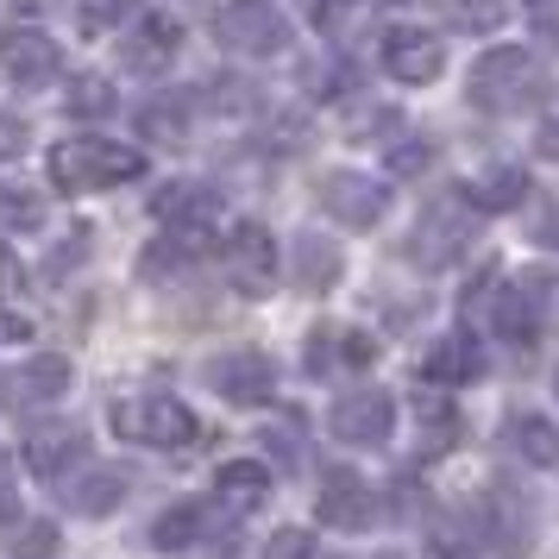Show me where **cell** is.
<instances>
[{
	"instance_id": "6da1fadb",
	"label": "cell",
	"mask_w": 559,
	"mask_h": 559,
	"mask_svg": "<svg viewBox=\"0 0 559 559\" xmlns=\"http://www.w3.org/2000/svg\"><path fill=\"white\" fill-rule=\"evenodd\" d=\"M547 95H554V70L522 45L484 51L472 63V82H465V102L478 114H522V107H540Z\"/></svg>"
},
{
	"instance_id": "7a4b0ae2",
	"label": "cell",
	"mask_w": 559,
	"mask_h": 559,
	"mask_svg": "<svg viewBox=\"0 0 559 559\" xmlns=\"http://www.w3.org/2000/svg\"><path fill=\"white\" fill-rule=\"evenodd\" d=\"M139 177H145V152L114 145V139H63L51 152V182L63 195H95V189H120Z\"/></svg>"
},
{
	"instance_id": "3957f363",
	"label": "cell",
	"mask_w": 559,
	"mask_h": 559,
	"mask_svg": "<svg viewBox=\"0 0 559 559\" xmlns=\"http://www.w3.org/2000/svg\"><path fill=\"white\" fill-rule=\"evenodd\" d=\"M478 227H484V214L472 207V195H465V189H447V195H433V202L421 207V221L408 233V258H415L421 271H447V264H459V258L472 252Z\"/></svg>"
},
{
	"instance_id": "277c9868",
	"label": "cell",
	"mask_w": 559,
	"mask_h": 559,
	"mask_svg": "<svg viewBox=\"0 0 559 559\" xmlns=\"http://www.w3.org/2000/svg\"><path fill=\"white\" fill-rule=\"evenodd\" d=\"M107 421L132 447H189L195 440V415L177 396H127V403H114Z\"/></svg>"
},
{
	"instance_id": "5b68a950",
	"label": "cell",
	"mask_w": 559,
	"mask_h": 559,
	"mask_svg": "<svg viewBox=\"0 0 559 559\" xmlns=\"http://www.w3.org/2000/svg\"><path fill=\"white\" fill-rule=\"evenodd\" d=\"M214 38L239 57H283L296 32H289V20H283L271 0H233V7L214 13Z\"/></svg>"
},
{
	"instance_id": "8992f818",
	"label": "cell",
	"mask_w": 559,
	"mask_h": 559,
	"mask_svg": "<svg viewBox=\"0 0 559 559\" xmlns=\"http://www.w3.org/2000/svg\"><path fill=\"white\" fill-rule=\"evenodd\" d=\"M221 277L239 296H271V283H277V239L258 221H239L227 233V246H221Z\"/></svg>"
},
{
	"instance_id": "52a82bcc",
	"label": "cell",
	"mask_w": 559,
	"mask_h": 559,
	"mask_svg": "<svg viewBox=\"0 0 559 559\" xmlns=\"http://www.w3.org/2000/svg\"><path fill=\"white\" fill-rule=\"evenodd\" d=\"M207 383H214L227 403L258 408V403L277 396V365H271V353H258V346H233V353L207 358Z\"/></svg>"
},
{
	"instance_id": "ba28073f",
	"label": "cell",
	"mask_w": 559,
	"mask_h": 559,
	"mask_svg": "<svg viewBox=\"0 0 559 559\" xmlns=\"http://www.w3.org/2000/svg\"><path fill=\"white\" fill-rule=\"evenodd\" d=\"M333 440H346V447H383L390 433H396V396L390 390H353V396H340L328 415Z\"/></svg>"
},
{
	"instance_id": "9c48e42d",
	"label": "cell",
	"mask_w": 559,
	"mask_h": 559,
	"mask_svg": "<svg viewBox=\"0 0 559 559\" xmlns=\"http://www.w3.org/2000/svg\"><path fill=\"white\" fill-rule=\"evenodd\" d=\"M308 378H358V371H371L378 365V340L358 328H314L308 333Z\"/></svg>"
},
{
	"instance_id": "30bf717a",
	"label": "cell",
	"mask_w": 559,
	"mask_h": 559,
	"mask_svg": "<svg viewBox=\"0 0 559 559\" xmlns=\"http://www.w3.org/2000/svg\"><path fill=\"white\" fill-rule=\"evenodd\" d=\"M478 540L497 559H528L534 547V509L515 490H490V503H478Z\"/></svg>"
},
{
	"instance_id": "8fae6325",
	"label": "cell",
	"mask_w": 559,
	"mask_h": 559,
	"mask_svg": "<svg viewBox=\"0 0 559 559\" xmlns=\"http://www.w3.org/2000/svg\"><path fill=\"white\" fill-rule=\"evenodd\" d=\"M314 509H321V522L340 528V534H365L371 522H378V497H371V484L358 478V472H346V465L321 472V497H314Z\"/></svg>"
},
{
	"instance_id": "7c38bea8",
	"label": "cell",
	"mask_w": 559,
	"mask_h": 559,
	"mask_svg": "<svg viewBox=\"0 0 559 559\" xmlns=\"http://www.w3.org/2000/svg\"><path fill=\"white\" fill-rule=\"evenodd\" d=\"M321 207H328L340 227H378L383 207H390V189L371 177H358V170H333V177H321Z\"/></svg>"
},
{
	"instance_id": "4fadbf2b",
	"label": "cell",
	"mask_w": 559,
	"mask_h": 559,
	"mask_svg": "<svg viewBox=\"0 0 559 559\" xmlns=\"http://www.w3.org/2000/svg\"><path fill=\"white\" fill-rule=\"evenodd\" d=\"M383 70L396 82H408V88H421V82H433L447 70V51H440V38L421 32V26H390L383 32Z\"/></svg>"
},
{
	"instance_id": "5bb4252c",
	"label": "cell",
	"mask_w": 559,
	"mask_h": 559,
	"mask_svg": "<svg viewBox=\"0 0 559 559\" xmlns=\"http://www.w3.org/2000/svg\"><path fill=\"white\" fill-rule=\"evenodd\" d=\"M70 390V358H57V353H38V358H26L20 371H7L0 378V403L13 408H45V403H57Z\"/></svg>"
},
{
	"instance_id": "9a60e30c",
	"label": "cell",
	"mask_w": 559,
	"mask_h": 559,
	"mask_svg": "<svg viewBox=\"0 0 559 559\" xmlns=\"http://www.w3.org/2000/svg\"><path fill=\"white\" fill-rule=\"evenodd\" d=\"M57 45L45 38V32H26V26H13V32H0V76L13 82V88H45V82L57 76Z\"/></svg>"
},
{
	"instance_id": "2e32d148",
	"label": "cell",
	"mask_w": 559,
	"mask_h": 559,
	"mask_svg": "<svg viewBox=\"0 0 559 559\" xmlns=\"http://www.w3.org/2000/svg\"><path fill=\"white\" fill-rule=\"evenodd\" d=\"M82 453H88V433L82 428H32L26 440H20L26 472H38L45 484H63L82 465Z\"/></svg>"
},
{
	"instance_id": "e0dca14e",
	"label": "cell",
	"mask_w": 559,
	"mask_h": 559,
	"mask_svg": "<svg viewBox=\"0 0 559 559\" xmlns=\"http://www.w3.org/2000/svg\"><path fill=\"white\" fill-rule=\"evenodd\" d=\"M177 45H182V26L170 13H152V20H139V32L120 45V63H127L132 76H164V70L177 63Z\"/></svg>"
},
{
	"instance_id": "ac0fdd59",
	"label": "cell",
	"mask_w": 559,
	"mask_h": 559,
	"mask_svg": "<svg viewBox=\"0 0 559 559\" xmlns=\"http://www.w3.org/2000/svg\"><path fill=\"white\" fill-rule=\"evenodd\" d=\"M472 378H484V358H478V340L472 333H440L428 353H421V383L453 390V383H472Z\"/></svg>"
},
{
	"instance_id": "d6986e66",
	"label": "cell",
	"mask_w": 559,
	"mask_h": 559,
	"mask_svg": "<svg viewBox=\"0 0 559 559\" xmlns=\"http://www.w3.org/2000/svg\"><path fill=\"white\" fill-rule=\"evenodd\" d=\"M152 214L164 221V227H177V233H202V227L221 221V195L202 189V182H170V189L152 202Z\"/></svg>"
},
{
	"instance_id": "ffe728a7",
	"label": "cell",
	"mask_w": 559,
	"mask_h": 559,
	"mask_svg": "<svg viewBox=\"0 0 559 559\" xmlns=\"http://www.w3.org/2000/svg\"><path fill=\"white\" fill-rule=\"evenodd\" d=\"M340 271H346L340 246H328L321 233H302V239H296V289H302V296H328L333 283H340Z\"/></svg>"
},
{
	"instance_id": "44dd1931",
	"label": "cell",
	"mask_w": 559,
	"mask_h": 559,
	"mask_svg": "<svg viewBox=\"0 0 559 559\" xmlns=\"http://www.w3.org/2000/svg\"><path fill=\"white\" fill-rule=\"evenodd\" d=\"M214 490H221V503L227 509H258L264 497H271V465H258V459H233V465H221L214 472Z\"/></svg>"
},
{
	"instance_id": "7402d4cb",
	"label": "cell",
	"mask_w": 559,
	"mask_h": 559,
	"mask_svg": "<svg viewBox=\"0 0 559 559\" xmlns=\"http://www.w3.org/2000/svg\"><path fill=\"white\" fill-rule=\"evenodd\" d=\"M503 440H509V453H522L528 465H559V428L540 421V415H509Z\"/></svg>"
},
{
	"instance_id": "603a6c76",
	"label": "cell",
	"mask_w": 559,
	"mask_h": 559,
	"mask_svg": "<svg viewBox=\"0 0 559 559\" xmlns=\"http://www.w3.org/2000/svg\"><path fill=\"white\" fill-rule=\"evenodd\" d=\"M202 534H207V503H170L152 522V540L164 547V554H189Z\"/></svg>"
},
{
	"instance_id": "cb8c5ba5",
	"label": "cell",
	"mask_w": 559,
	"mask_h": 559,
	"mask_svg": "<svg viewBox=\"0 0 559 559\" xmlns=\"http://www.w3.org/2000/svg\"><path fill=\"white\" fill-rule=\"evenodd\" d=\"M459 447V408L453 403H421V415H415V453L421 459H447Z\"/></svg>"
},
{
	"instance_id": "d4e9b609",
	"label": "cell",
	"mask_w": 559,
	"mask_h": 559,
	"mask_svg": "<svg viewBox=\"0 0 559 559\" xmlns=\"http://www.w3.org/2000/svg\"><path fill=\"white\" fill-rule=\"evenodd\" d=\"M132 490V478L120 472V465H102V472H82L76 490H70V503H76V515H107V509L120 503Z\"/></svg>"
},
{
	"instance_id": "484cf974",
	"label": "cell",
	"mask_w": 559,
	"mask_h": 559,
	"mask_svg": "<svg viewBox=\"0 0 559 559\" xmlns=\"http://www.w3.org/2000/svg\"><path fill=\"white\" fill-rule=\"evenodd\" d=\"M497 333H503L509 346H534V333H540V302H534V289H503V296H497Z\"/></svg>"
},
{
	"instance_id": "4316f807",
	"label": "cell",
	"mask_w": 559,
	"mask_h": 559,
	"mask_svg": "<svg viewBox=\"0 0 559 559\" xmlns=\"http://www.w3.org/2000/svg\"><path fill=\"white\" fill-rule=\"evenodd\" d=\"M63 107H70L76 120H107L120 102H114V88H107L102 76H76L70 88H63Z\"/></svg>"
},
{
	"instance_id": "83f0119b",
	"label": "cell",
	"mask_w": 559,
	"mask_h": 559,
	"mask_svg": "<svg viewBox=\"0 0 559 559\" xmlns=\"http://www.w3.org/2000/svg\"><path fill=\"white\" fill-rule=\"evenodd\" d=\"M189 258H195V246H189V233H170V239H157L152 252H145V277H152V283L182 277V271H189Z\"/></svg>"
},
{
	"instance_id": "f1b7e54d",
	"label": "cell",
	"mask_w": 559,
	"mask_h": 559,
	"mask_svg": "<svg viewBox=\"0 0 559 559\" xmlns=\"http://www.w3.org/2000/svg\"><path fill=\"white\" fill-rule=\"evenodd\" d=\"M447 20L459 32H497L509 20V7L503 0H447Z\"/></svg>"
},
{
	"instance_id": "f546056e",
	"label": "cell",
	"mask_w": 559,
	"mask_h": 559,
	"mask_svg": "<svg viewBox=\"0 0 559 559\" xmlns=\"http://www.w3.org/2000/svg\"><path fill=\"white\" fill-rule=\"evenodd\" d=\"M38 221H45V202H38L32 189H13V182H7V189H0V227L32 233Z\"/></svg>"
},
{
	"instance_id": "4dcf8cb0",
	"label": "cell",
	"mask_w": 559,
	"mask_h": 559,
	"mask_svg": "<svg viewBox=\"0 0 559 559\" xmlns=\"http://www.w3.org/2000/svg\"><path fill=\"white\" fill-rule=\"evenodd\" d=\"M189 107H195V95H170V107H145L139 127L152 132V139H182L189 132Z\"/></svg>"
},
{
	"instance_id": "1f68e13d",
	"label": "cell",
	"mask_w": 559,
	"mask_h": 559,
	"mask_svg": "<svg viewBox=\"0 0 559 559\" xmlns=\"http://www.w3.org/2000/svg\"><path fill=\"white\" fill-rule=\"evenodd\" d=\"M465 195H472L478 207H515L522 195H528V177H522V170H497L484 189H465Z\"/></svg>"
},
{
	"instance_id": "d6a6232c",
	"label": "cell",
	"mask_w": 559,
	"mask_h": 559,
	"mask_svg": "<svg viewBox=\"0 0 559 559\" xmlns=\"http://www.w3.org/2000/svg\"><path fill=\"white\" fill-rule=\"evenodd\" d=\"M7 554L13 559H51L57 554V528L51 522H20L13 540H7Z\"/></svg>"
},
{
	"instance_id": "836d02e7",
	"label": "cell",
	"mask_w": 559,
	"mask_h": 559,
	"mask_svg": "<svg viewBox=\"0 0 559 559\" xmlns=\"http://www.w3.org/2000/svg\"><path fill=\"white\" fill-rule=\"evenodd\" d=\"M132 13H139V0H82V26L88 32L120 26V20H132Z\"/></svg>"
},
{
	"instance_id": "e575fe53",
	"label": "cell",
	"mask_w": 559,
	"mask_h": 559,
	"mask_svg": "<svg viewBox=\"0 0 559 559\" xmlns=\"http://www.w3.org/2000/svg\"><path fill=\"white\" fill-rule=\"evenodd\" d=\"M26 145H32V127L20 120V114H0V164H7V157H20Z\"/></svg>"
},
{
	"instance_id": "d590c367",
	"label": "cell",
	"mask_w": 559,
	"mask_h": 559,
	"mask_svg": "<svg viewBox=\"0 0 559 559\" xmlns=\"http://www.w3.org/2000/svg\"><path fill=\"white\" fill-rule=\"evenodd\" d=\"M258 559H308V534L302 528H283V534H271L264 540V554Z\"/></svg>"
},
{
	"instance_id": "8d00e7d4",
	"label": "cell",
	"mask_w": 559,
	"mask_h": 559,
	"mask_svg": "<svg viewBox=\"0 0 559 559\" xmlns=\"http://www.w3.org/2000/svg\"><path fill=\"white\" fill-rule=\"evenodd\" d=\"M353 13H358V0H314V26H328V32H340Z\"/></svg>"
},
{
	"instance_id": "74e56055",
	"label": "cell",
	"mask_w": 559,
	"mask_h": 559,
	"mask_svg": "<svg viewBox=\"0 0 559 559\" xmlns=\"http://www.w3.org/2000/svg\"><path fill=\"white\" fill-rule=\"evenodd\" d=\"M20 515V490H13V459L0 453V522H13Z\"/></svg>"
},
{
	"instance_id": "f35d334b",
	"label": "cell",
	"mask_w": 559,
	"mask_h": 559,
	"mask_svg": "<svg viewBox=\"0 0 559 559\" xmlns=\"http://www.w3.org/2000/svg\"><path fill=\"white\" fill-rule=\"evenodd\" d=\"M302 88H314V95H333V88H340V70H333V63H308V70H302Z\"/></svg>"
},
{
	"instance_id": "ab89813d",
	"label": "cell",
	"mask_w": 559,
	"mask_h": 559,
	"mask_svg": "<svg viewBox=\"0 0 559 559\" xmlns=\"http://www.w3.org/2000/svg\"><path fill=\"white\" fill-rule=\"evenodd\" d=\"M0 340H7V346L32 340V321H26V314H13V308H0Z\"/></svg>"
},
{
	"instance_id": "60d3db41",
	"label": "cell",
	"mask_w": 559,
	"mask_h": 559,
	"mask_svg": "<svg viewBox=\"0 0 559 559\" xmlns=\"http://www.w3.org/2000/svg\"><path fill=\"white\" fill-rule=\"evenodd\" d=\"M534 152H540V157H554V164H559V114H554V120H547L540 132H534Z\"/></svg>"
},
{
	"instance_id": "b9f144b4",
	"label": "cell",
	"mask_w": 559,
	"mask_h": 559,
	"mask_svg": "<svg viewBox=\"0 0 559 559\" xmlns=\"http://www.w3.org/2000/svg\"><path fill=\"white\" fill-rule=\"evenodd\" d=\"M428 145H403V152H396V157H390V164H396V170H421V164H428Z\"/></svg>"
},
{
	"instance_id": "7bdbcfd3",
	"label": "cell",
	"mask_w": 559,
	"mask_h": 559,
	"mask_svg": "<svg viewBox=\"0 0 559 559\" xmlns=\"http://www.w3.org/2000/svg\"><path fill=\"white\" fill-rule=\"evenodd\" d=\"M26 13H51V7H63V0H20Z\"/></svg>"
},
{
	"instance_id": "ee69618b",
	"label": "cell",
	"mask_w": 559,
	"mask_h": 559,
	"mask_svg": "<svg viewBox=\"0 0 559 559\" xmlns=\"http://www.w3.org/2000/svg\"><path fill=\"white\" fill-rule=\"evenodd\" d=\"M554 383H559V378H554Z\"/></svg>"
}]
</instances>
